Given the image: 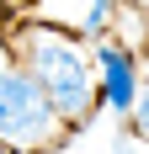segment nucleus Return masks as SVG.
Here are the masks:
<instances>
[{
  "label": "nucleus",
  "instance_id": "f257e3e1",
  "mask_svg": "<svg viewBox=\"0 0 149 154\" xmlns=\"http://www.w3.org/2000/svg\"><path fill=\"white\" fill-rule=\"evenodd\" d=\"M5 48L48 91V101L59 106V117L74 133H85L90 117L101 112V91H96V59L80 48V37L53 27V21H43V16H21V21H11Z\"/></svg>",
  "mask_w": 149,
  "mask_h": 154
},
{
  "label": "nucleus",
  "instance_id": "f03ea898",
  "mask_svg": "<svg viewBox=\"0 0 149 154\" xmlns=\"http://www.w3.org/2000/svg\"><path fill=\"white\" fill-rule=\"evenodd\" d=\"M69 133L59 106L48 101V91L11 59V48L0 53V138H11L21 154H53Z\"/></svg>",
  "mask_w": 149,
  "mask_h": 154
},
{
  "label": "nucleus",
  "instance_id": "7ed1b4c3",
  "mask_svg": "<svg viewBox=\"0 0 149 154\" xmlns=\"http://www.w3.org/2000/svg\"><path fill=\"white\" fill-rule=\"evenodd\" d=\"M90 59H96V91H101V112L128 117V106H133V96H138V64H133V48L117 43V37H96Z\"/></svg>",
  "mask_w": 149,
  "mask_h": 154
},
{
  "label": "nucleus",
  "instance_id": "20e7f679",
  "mask_svg": "<svg viewBox=\"0 0 149 154\" xmlns=\"http://www.w3.org/2000/svg\"><path fill=\"white\" fill-rule=\"evenodd\" d=\"M122 128L138 143H149V80H138V96H133V106H128V117H122Z\"/></svg>",
  "mask_w": 149,
  "mask_h": 154
},
{
  "label": "nucleus",
  "instance_id": "39448f33",
  "mask_svg": "<svg viewBox=\"0 0 149 154\" xmlns=\"http://www.w3.org/2000/svg\"><path fill=\"white\" fill-rule=\"evenodd\" d=\"M0 154H21V149H16V143H11V138H0Z\"/></svg>",
  "mask_w": 149,
  "mask_h": 154
},
{
  "label": "nucleus",
  "instance_id": "423d86ee",
  "mask_svg": "<svg viewBox=\"0 0 149 154\" xmlns=\"http://www.w3.org/2000/svg\"><path fill=\"white\" fill-rule=\"evenodd\" d=\"M133 11H144V16H149V0H133Z\"/></svg>",
  "mask_w": 149,
  "mask_h": 154
},
{
  "label": "nucleus",
  "instance_id": "0eeeda50",
  "mask_svg": "<svg viewBox=\"0 0 149 154\" xmlns=\"http://www.w3.org/2000/svg\"><path fill=\"white\" fill-rule=\"evenodd\" d=\"M144 48H149V16H144Z\"/></svg>",
  "mask_w": 149,
  "mask_h": 154
},
{
  "label": "nucleus",
  "instance_id": "6e6552de",
  "mask_svg": "<svg viewBox=\"0 0 149 154\" xmlns=\"http://www.w3.org/2000/svg\"><path fill=\"white\" fill-rule=\"evenodd\" d=\"M0 27H5V0H0Z\"/></svg>",
  "mask_w": 149,
  "mask_h": 154
}]
</instances>
